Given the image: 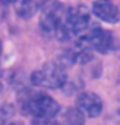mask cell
<instances>
[{
	"mask_svg": "<svg viewBox=\"0 0 120 125\" xmlns=\"http://www.w3.org/2000/svg\"><path fill=\"white\" fill-rule=\"evenodd\" d=\"M30 125H59L54 119H45V118H34Z\"/></svg>",
	"mask_w": 120,
	"mask_h": 125,
	"instance_id": "obj_10",
	"label": "cell"
},
{
	"mask_svg": "<svg viewBox=\"0 0 120 125\" xmlns=\"http://www.w3.org/2000/svg\"><path fill=\"white\" fill-rule=\"evenodd\" d=\"M31 83L34 85L45 87L49 90H56L65 85L66 73L64 67L58 62H45L38 70L31 74Z\"/></svg>",
	"mask_w": 120,
	"mask_h": 125,
	"instance_id": "obj_1",
	"label": "cell"
},
{
	"mask_svg": "<svg viewBox=\"0 0 120 125\" xmlns=\"http://www.w3.org/2000/svg\"><path fill=\"white\" fill-rule=\"evenodd\" d=\"M76 107L90 118H96L100 115L103 109V102L100 97L95 93H80L76 98Z\"/></svg>",
	"mask_w": 120,
	"mask_h": 125,
	"instance_id": "obj_5",
	"label": "cell"
},
{
	"mask_svg": "<svg viewBox=\"0 0 120 125\" xmlns=\"http://www.w3.org/2000/svg\"><path fill=\"white\" fill-rule=\"evenodd\" d=\"M79 39L82 41H85L92 50H95L97 53H102V54L110 53L116 47V39H114L112 31L104 30L96 24L93 27H90L83 36H80Z\"/></svg>",
	"mask_w": 120,
	"mask_h": 125,
	"instance_id": "obj_3",
	"label": "cell"
},
{
	"mask_svg": "<svg viewBox=\"0 0 120 125\" xmlns=\"http://www.w3.org/2000/svg\"><path fill=\"white\" fill-rule=\"evenodd\" d=\"M8 125H18V124H14V122H11V124H8Z\"/></svg>",
	"mask_w": 120,
	"mask_h": 125,
	"instance_id": "obj_11",
	"label": "cell"
},
{
	"mask_svg": "<svg viewBox=\"0 0 120 125\" xmlns=\"http://www.w3.org/2000/svg\"><path fill=\"white\" fill-rule=\"evenodd\" d=\"M14 115V107L11 104H4L1 107V122L4 124L8 118H11Z\"/></svg>",
	"mask_w": 120,
	"mask_h": 125,
	"instance_id": "obj_9",
	"label": "cell"
},
{
	"mask_svg": "<svg viewBox=\"0 0 120 125\" xmlns=\"http://www.w3.org/2000/svg\"><path fill=\"white\" fill-rule=\"evenodd\" d=\"M66 125H85V114L78 107L69 108L65 114Z\"/></svg>",
	"mask_w": 120,
	"mask_h": 125,
	"instance_id": "obj_8",
	"label": "cell"
},
{
	"mask_svg": "<svg viewBox=\"0 0 120 125\" xmlns=\"http://www.w3.org/2000/svg\"><path fill=\"white\" fill-rule=\"evenodd\" d=\"M23 108L27 114H31L34 118L52 119L59 112V104L47 94L37 93L24 100Z\"/></svg>",
	"mask_w": 120,
	"mask_h": 125,
	"instance_id": "obj_2",
	"label": "cell"
},
{
	"mask_svg": "<svg viewBox=\"0 0 120 125\" xmlns=\"http://www.w3.org/2000/svg\"><path fill=\"white\" fill-rule=\"evenodd\" d=\"M65 24L72 36H83L90 29V13L83 4L69 7L65 14Z\"/></svg>",
	"mask_w": 120,
	"mask_h": 125,
	"instance_id": "obj_4",
	"label": "cell"
},
{
	"mask_svg": "<svg viewBox=\"0 0 120 125\" xmlns=\"http://www.w3.org/2000/svg\"><path fill=\"white\" fill-rule=\"evenodd\" d=\"M92 13L99 20L109 24H114L120 20L119 9L112 1H93L92 3Z\"/></svg>",
	"mask_w": 120,
	"mask_h": 125,
	"instance_id": "obj_6",
	"label": "cell"
},
{
	"mask_svg": "<svg viewBox=\"0 0 120 125\" xmlns=\"http://www.w3.org/2000/svg\"><path fill=\"white\" fill-rule=\"evenodd\" d=\"M16 13L23 19H30L31 16H34V13L38 9V3L37 1H16L14 4Z\"/></svg>",
	"mask_w": 120,
	"mask_h": 125,
	"instance_id": "obj_7",
	"label": "cell"
}]
</instances>
